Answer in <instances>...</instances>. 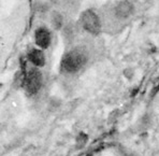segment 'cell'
<instances>
[{"instance_id": "obj_1", "label": "cell", "mask_w": 159, "mask_h": 156, "mask_svg": "<svg viewBox=\"0 0 159 156\" xmlns=\"http://www.w3.org/2000/svg\"><path fill=\"white\" fill-rule=\"evenodd\" d=\"M87 62L86 53L82 48H73L68 52L61 60V70L66 73H75L83 68Z\"/></svg>"}, {"instance_id": "obj_2", "label": "cell", "mask_w": 159, "mask_h": 156, "mask_svg": "<svg viewBox=\"0 0 159 156\" xmlns=\"http://www.w3.org/2000/svg\"><path fill=\"white\" fill-rule=\"evenodd\" d=\"M80 22L83 28L92 34H99L101 30V22H100L99 16L93 10L84 11L80 16Z\"/></svg>"}, {"instance_id": "obj_3", "label": "cell", "mask_w": 159, "mask_h": 156, "mask_svg": "<svg viewBox=\"0 0 159 156\" xmlns=\"http://www.w3.org/2000/svg\"><path fill=\"white\" fill-rule=\"evenodd\" d=\"M42 85V74L37 68L29 69L25 74L24 86L27 94L34 95L39 92Z\"/></svg>"}, {"instance_id": "obj_4", "label": "cell", "mask_w": 159, "mask_h": 156, "mask_svg": "<svg viewBox=\"0 0 159 156\" xmlns=\"http://www.w3.org/2000/svg\"><path fill=\"white\" fill-rule=\"evenodd\" d=\"M114 12H115V15L117 16L118 18H128L130 17L133 12H134V6L131 1L129 0H123V1L118 2L115 6V9H114Z\"/></svg>"}, {"instance_id": "obj_5", "label": "cell", "mask_w": 159, "mask_h": 156, "mask_svg": "<svg viewBox=\"0 0 159 156\" xmlns=\"http://www.w3.org/2000/svg\"><path fill=\"white\" fill-rule=\"evenodd\" d=\"M34 41L40 48H48L51 43V32L44 27H40L34 32Z\"/></svg>"}, {"instance_id": "obj_6", "label": "cell", "mask_w": 159, "mask_h": 156, "mask_svg": "<svg viewBox=\"0 0 159 156\" xmlns=\"http://www.w3.org/2000/svg\"><path fill=\"white\" fill-rule=\"evenodd\" d=\"M28 59L36 67H42L45 64V56H44L43 52L38 48H34L28 53Z\"/></svg>"}, {"instance_id": "obj_7", "label": "cell", "mask_w": 159, "mask_h": 156, "mask_svg": "<svg viewBox=\"0 0 159 156\" xmlns=\"http://www.w3.org/2000/svg\"><path fill=\"white\" fill-rule=\"evenodd\" d=\"M52 23H53L54 26H55V28L59 29L60 27H61V25H62V16H61V14H59V13H57V12L53 13Z\"/></svg>"}]
</instances>
